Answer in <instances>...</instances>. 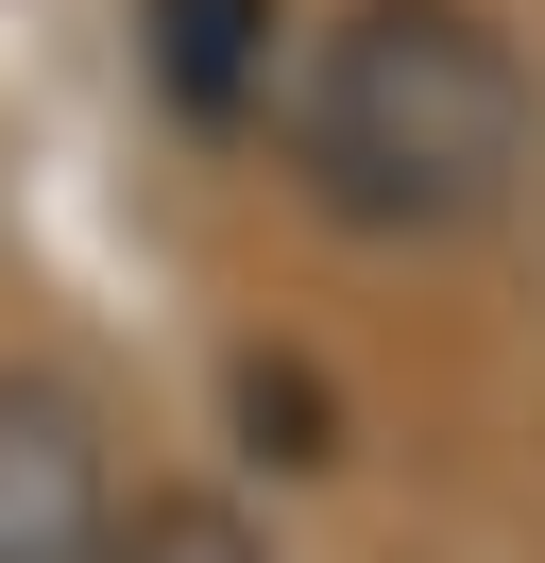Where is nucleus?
<instances>
[{"label": "nucleus", "mask_w": 545, "mask_h": 563, "mask_svg": "<svg viewBox=\"0 0 545 563\" xmlns=\"http://www.w3.org/2000/svg\"><path fill=\"white\" fill-rule=\"evenodd\" d=\"M545 86L477 0H358L290 69V172L358 240H460L529 188Z\"/></svg>", "instance_id": "nucleus-1"}, {"label": "nucleus", "mask_w": 545, "mask_h": 563, "mask_svg": "<svg viewBox=\"0 0 545 563\" xmlns=\"http://www.w3.org/2000/svg\"><path fill=\"white\" fill-rule=\"evenodd\" d=\"M0 563H120V461L52 376H0Z\"/></svg>", "instance_id": "nucleus-2"}, {"label": "nucleus", "mask_w": 545, "mask_h": 563, "mask_svg": "<svg viewBox=\"0 0 545 563\" xmlns=\"http://www.w3.org/2000/svg\"><path fill=\"white\" fill-rule=\"evenodd\" d=\"M136 69L170 86L188 137H238L272 103V0H136Z\"/></svg>", "instance_id": "nucleus-3"}, {"label": "nucleus", "mask_w": 545, "mask_h": 563, "mask_svg": "<svg viewBox=\"0 0 545 563\" xmlns=\"http://www.w3.org/2000/svg\"><path fill=\"white\" fill-rule=\"evenodd\" d=\"M120 563H238V547H222V529H136Z\"/></svg>", "instance_id": "nucleus-4"}]
</instances>
